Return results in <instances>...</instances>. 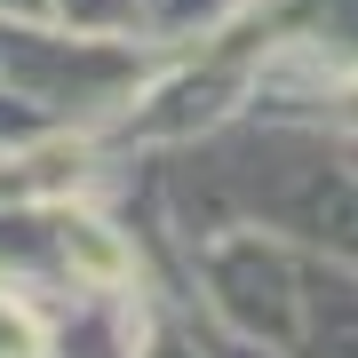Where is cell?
I'll use <instances>...</instances> for the list:
<instances>
[{
    "label": "cell",
    "mask_w": 358,
    "mask_h": 358,
    "mask_svg": "<svg viewBox=\"0 0 358 358\" xmlns=\"http://www.w3.org/2000/svg\"><path fill=\"white\" fill-rule=\"evenodd\" d=\"M0 350H16V358L40 350V327L24 319V310H8V303H0Z\"/></svg>",
    "instance_id": "6da1fadb"
}]
</instances>
